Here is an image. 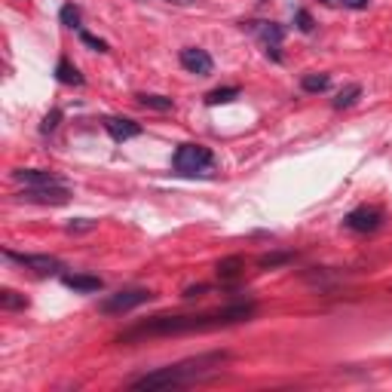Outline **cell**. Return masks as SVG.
I'll return each instance as SVG.
<instances>
[{"mask_svg": "<svg viewBox=\"0 0 392 392\" xmlns=\"http://www.w3.org/2000/svg\"><path fill=\"white\" fill-rule=\"evenodd\" d=\"M331 86V80H328V74H306L301 80V89L304 92H325Z\"/></svg>", "mask_w": 392, "mask_h": 392, "instance_id": "19", "label": "cell"}, {"mask_svg": "<svg viewBox=\"0 0 392 392\" xmlns=\"http://www.w3.org/2000/svg\"><path fill=\"white\" fill-rule=\"evenodd\" d=\"M151 297H153V291H147V288H126V291H117V295L104 297L98 310H102L104 316H123V312L138 310V306L147 304Z\"/></svg>", "mask_w": 392, "mask_h": 392, "instance_id": "4", "label": "cell"}, {"mask_svg": "<svg viewBox=\"0 0 392 392\" xmlns=\"http://www.w3.org/2000/svg\"><path fill=\"white\" fill-rule=\"evenodd\" d=\"M325 3H334V0H325Z\"/></svg>", "mask_w": 392, "mask_h": 392, "instance_id": "29", "label": "cell"}, {"mask_svg": "<svg viewBox=\"0 0 392 392\" xmlns=\"http://www.w3.org/2000/svg\"><path fill=\"white\" fill-rule=\"evenodd\" d=\"M135 98H138L141 108H151V111H172V108H175L172 98H166V95H153V92H138Z\"/></svg>", "mask_w": 392, "mask_h": 392, "instance_id": "15", "label": "cell"}, {"mask_svg": "<svg viewBox=\"0 0 392 392\" xmlns=\"http://www.w3.org/2000/svg\"><path fill=\"white\" fill-rule=\"evenodd\" d=\"M59 123H62V111L55 108V111H49L46 117H44V123H40V132H44V135L55 132V129H59Z\"/></svg>", "mask_w": 392, "mask_h": 392, "instance_id": "23", "label": "cell"}, {"mask_svg": "<svg viewBox=\"0 0 392 392\" xmlns=\"http://www.w3.org/2000/svg\"><path fill=\"white\" fill-rule=\"evenodd\" d=\"M288 261H295V252H273V254H261V267L263 270H273V267H282V263H288Z\"/></svg>", "mask_w": 392, "mask_h": 392, "instance_id": "21", "label": "cell"}, {"mask_svg": "<svg viewBox=\"0 0 392 392\" xmlns=\"http://www.w3.org/2000/svg\"><path fill=\"white\" fill-rule=\"evenodd\" d=\"M80 44H83V46H89V49H95V53H108V44H104L102 37H95V34L83 31V28H80Z\"/></svg>", "mask_w": 392, "mask_h": 392, "instance_id": "22", "label": "cell"}, {"mask_svg": "<svg viewBox=\"0 0 392 392\" xmlns=\"http://www.w3.org/2000/svg\"><path fill=\"white\" fill-rule=\"evenodd\" d=\"M344 6H349V10H365V6L371 3V0H340Z\"/></svg>", "mask_w": 392, "mask_h": 392, "instance_id": "27", "label": "cell"}, {"mask_svg": "<svg viewBox=\"0 0 392 392\" xmlns=\"http://www.w3.org/2000/svg\"><path fill=\"white\" fill-rule=\"evenodd\" d=\"M12 181L25 184V187H59V184H65L55 172H44V169H16Z\"/></svg>", "mask_w": 392, "mask_h": 392, "instance_id": "9", "label": "cell"}, {"mask_svg": "<svg viewBox=\"0 0 392 392\" xmlns=\"http://www.w3.org/2000/svg\"><path fill=\"white\" fill-rule=\"evenodd\" d=\"M178 62H181L184 71H190V74H196V77H209L212 71H215V62H212V55L205 53V49H199V46L181 49Z\"/></svg>", "mask_w": 392, "mask_h": 392, "instance_id": "8", "label": "cell"}, {"mask_svg": "<svg viewBox=\"0 0 392 392\" xmlns=\"http://www.w3.org/2000/svg\"><path fill=\"white\" fill-rule=\"evenodd\" d=\"M230 362V353H203V355H194V359H184V362H175V365H166V368H156L151 374H141L129 383L132 389H147V392H160V389H181V386H194V383L212 377L221 365Z\"/></svg>", "mask_w": 392, "mask_h": 392, "instance_id": "2", "label": "cell"}, {"mask_svg": "<svg viewBox=\"0 0 392 392\" xmlns=\"http://www.w3.org/2000/svg\"><path fill=\"white\" fill-rule=\"evenodd\" d=\"M295 19H297V28H301V31H312V16L306 10H297Z\"/></svg>", "mask_w": 392, "mask_h": 392, "instance_id": "26", "label": "cell"}, {"mask_svg": "<svg viewBox=\"0 0 392 392\" xmlns=\"http://www.w3.org/2000/svg\"><path fill=\"white\" fill-rule=\"evenodd\" d=\"M83 230H95V221L80 218V221H74V224H68V233H83Z\"/></svg>", "mask_w": 392, "mask_h": 392, "instance_id": "25", "label": "cell"}, {"mask_svg": "<svg viewBox=\"0 0 392 392\" xmlns=\"http://www.w3.org/2000/svg\"><path fill=\"white\" fill-rule=\"evenodd\" d=\"M242 28H248V31H252L267 49H270V46H279L282 37H285V28H282L279 22H245Z\"/></svg>", "mask_w": 392, "mask_h": 392, "instance_id": "10", "label": "cell"}, {"mask_svg": "<svg viewBox=\"0 0 392 392\" xmlns=\"http://www.w3.org/2000/svg\"><path fill=\"white\" fill-rule=\"evenodd\" d=\"M62 282H65L68 288L80 291V295H95V291L104 288V282L98 279V276H89V273H65Z\"/></svg>", "mask_w": 392, "mask_h": 392, "instance_id": "12", "label": "cell"}, {"mask_svg": "<svg viewBox=\"0 0 392 392\" xmlns=\"http://www.w3.org/2000/svg\"><path fill=\"white\" fill-rule=\"evenodd\" d=\"M380 224H383V209H377V205H359L344 218V227L353 233H374Z\"/></svg>", "mask_w": 392, "mask_h": 392, "instance_id": "5", "label": "cell"}, {"mask_svg": "<svg viewBox=\"0 0 392 392\" xmlns=\"http://www.w3.org/2000/svg\"><path fill=\"white\" fill-rule=\"evenodd\" d=\"M104 129L113 141H129V138H138L141 135V123H135L129 117H108L104 120Z\"/></svg>", "mask_w": 392, "mask_h": 392, "instance_id": "11", "label": "cell"}, {"mask_svg": "<svg viewBox=\"0 0 392 392\" xmlns=\"http://www.w3.org/2000/svg\"><path fill=\"white\" fill-rule=\"evenodd\" d=\"M59 22L65 28H77V31H80V10H77L74 3H65L59 10Z\"/></svg>", "mask_w": 392, "mask_h": 392, "instance_id": "20", "label": "cell"}, {"mask_svg": "<svg viewBox=\"0 0 392 392\" xmlns=\"http://www.w3.org/2000/svg\"><path fill=\"white\" fill-rule=\"evenodd\" d=\"M166 3H175V6H194L196 0H166Z\"/></svg>", "mask_w": 392, "mask_h": 392, "instance_id": "28", "label": "cell"}, {"mask_svg": "<svg viewBox=\"0 0 392 392\" xmlns=\"http://www.w3.org/2000/svg\"><path fill=\"white\" fill-rule=\"evenodd\" d=\"M245 270V261L239 258V254H230V258H224V261H218V267H215V273L221 276V279H236V276Z\"/></svg>", "mask_w": 392, "mask_h": 392, "instance_id": "14", "label": "cell"}, {"mask_svg": "<svg viewBox=\"0 0 392 392\" xmlns=\"http://www.w3.org/2000/svg\"><path fill=\"white\" fill-rule=\"evenodd\" d=\"M0 306H3L6 312H12V310H25V306H28V297H25V295H19V291H12V288H3V291H0Z\"/></svg>", "mask_w": 392, "mask_h": 392, "instance_id": "17", "label": "cell"}, {"mask_svg": "<svg viewBox=\"0 0 392 392\" xmlns=\"http://www.w3.org/2000/svg\"><path fill=\"white\" fill-rule=\"evenodd\" d=\"M258 312L254 301H242V304H227L209 312H187V316H151L144 322L126 328L120 334V344H132V340H144V337H175V334H194V331H215V328H230Z\"/></svg>", "mask_w": 392, "mask_h": 392, "instance_id": "1", "label": "cell"}, {"mask_svg": "<svg viewBox=\"0 0 392 392\" xmlns=\"http://www.w3.org/2000/svg\"><path fill=\"white\" fill-rule=\"evenodd\" d=\"M22 203H40V205H65L71 199L68 184H59V187H25L19 194Z\"/></svg>", "mask_w": 392, "mask_h": 392, "instance_id": "7", "label": "cell"}, {"mask_svg": "<svg viewBox=\"0 0 392 392\" xmlns=\"http://www.w3.org/2000/svg\"><path fill=\"white\" fill-rule=\"evenodd\" d=\"M359 95H362V86H359V83H353V86H346V89L337 92V98H334V108H337V111L353 108V104L359 102Z\"/></svg>", "mask_w": 392, "mask_h": 392, "instance_id": "18", "label": "cell"}, {"mask_svg": "<svg viewBox=\"0 0 392 392\" xmlns=\"http://www.w3.org/2000/svg\"><path fill=\"white\" fill-rule=\"evenodd\" d=\"M233 98H239V86H218L205 95V104L215 108V104H227V102H233Z\"/></svg>", "mask_w": 392, "mask_h": 392, "instance_id": "16", "label": "cell"}, {"mask_svg": "<svg viewBox=\"0 0 392 392\" xmlns=\"http://www.w3.org/2000/svg\"><path fill=\"white\" fill-rule=\"evenodd\" d=\"M172 166L181 175H199L215 166V156H212V151L205 144H181L172 156Z\"/></svg>", "mask_w": 392, "mask_h": 392, "instance_id": "3", "label": "cell"}, {"mask_svg": "<svg viewBox=\"0 0 392 392\" xmlns=\"http://www.w3.org/2000/svg\"><path fill=\"white\" fill-rule=\"evenodd\" d=\"M205 291H212V285H205V282H199V285H190V288H184V301H194V297H203Z\"/></svg>", "mask_w": 392, "mask_h": 392, "instance_id": "24", "label": "cell"}, {"mask_svg": "<svg viewBox=\"0 0 392 392\" xmlns=\"http://www.w3.org/2000/svg\"><path fill=\"white\" fill-rule=\"evenodd\" d=\"M3 258L22 263V267L34 270V273H40V276H53V273H59L62 270V261L53 258V254H22V252H10V248H6Z\"/></svg>", "mask_w": 392, "mask_h": 392, "instance_id": "6", "label": "cell"}, {"mask_svg": "<svg viewBox=\"0 0 392 392\" xmlns=\"http://www.w3.org/2000/svg\"><path fill=\"white\" fill-rule=\"evenodd\" d=\"M55 80L68 83V86H83V74L71 65L68 59H59V65H55Z\"/></svg>", "mask_w": 392, "mask_h": 392, "instance_id": "13", "label": "cell"}]
</instances>
